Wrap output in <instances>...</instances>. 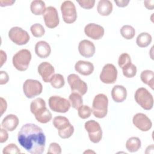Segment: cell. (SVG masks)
<instances>
[{"label":"cell","instance_id":"cell-31","mask_svg":"<svg viewBox=\"0 0 154 154\" xmlns=\"http://www.w3.org/2000/svg\"><path fill=\"white\" fill-rule=\"evenodd\" d=\"M30 31L35 37H41L45 33V29L40 23H34L30 27Z\"/></svg>","mask_w":154,"mask_h":154},{"label":"cell","instance_id":"cell-21","mask_svg":"<svg viewBox=\"0 0 154 154\" xmlns=\"http://www.w3.org/2000/svg\"><path fill=\"white\" fill-rule=\"evenodd\" d=\"M35 52L38 57L46 58L50 55L51 48L46 42L39 41L35 45Z\"/></svg>","mask_w":154,"mask_h":154},{"label":"cell","instance_id":"cell-35","mask_svg":"<svg viewBox=\"0 0 154 154\" xmlns=\"http://www.w3.org/2000/svg\"><path fill=\"white\" fill-rule=\"evenodd\" d=\"M2 153L4 154H5V153H20V150L15 144L10 143V144H8L7 146H6L3 149Z\"/></svg>","mask_w":154,"mask_h":154},{"label":"cell","instance_id":"cell-1","mask_svg":"<svg viewBox=\"0 0 154 154\" xmlns=\"http://www.w3.org/2000/svg\"><path fill=\"white\" fill-rule=\"evenodd\" d=\"M19 144L28 152L42 154L45 150L46 137L41 128L34 123L23 125L18 132Z\"/></svg>","mask_w":154,"mask_h":154},{"label":"cell","instance_id":"cell-6","mask_svg":"<svg viewBox=\"0 0 154 154\" xmlns=\"http://www.w3.org/2000/svg\"><path fill=\"white\" fill-rule=\"evenodd\" d=\"M136 102L144 109L150 110L153 106V98L152 94L145 88H138L134 94Z\"/></svg>","mask_w":154,"mask_h":154},{"label":"cell","instance_id":"cell-15","mask_svg":"<svg viewBox=\"0 0 154 154\" xmlns=\"http://www.w3.org/2000/svg\"><path fill=\"white\" fill-rule=\"evenodd\" d=\"M132 123L135 127L143 132L148 131L152 126V122L150 119L143 113L135 114L132 119Z\"/></svg>","mask_w":154,"mask_h":154},{"label":"cell","instance_id":"cell-7","mask_svg":"<svg viewBox=\"0 0 154 154\" xmlns=\"http://www.w3.org/2000/svg\"><path fill=\"white\" fill-rule=\"evenodd\" d=\"M23 91L27 98L32 99L42 93L43 85L38 80L28 79L23 84Z\"/></svg>","mask_w":154,"mask_h":154},{"label":"cell","instance_id":"cell-42","mask_svg":"<svg viewBox=\"0 0 154 154\" xmlns=\"http://www.w3.org/2000/svg\"><path fill=\"white\" fill-rule=\"evenodd\" d=\"M144 4L145 7L148 10H153L154 8V1L153 0L144 1Z\"/></svg>","mask_w":154,"mask_h":154},{"label":"cell","instance_id":"cell-28","mask_svg":"<svg viewBox=\"0 0 154 154\" xmlns=\"http://www.w3.org/2000/svg\"><path fill=\"white\" fill-rule=\"evenodd\" d=\"M69 99L71 106L76 109H78L83 103L81 95L76 92H72V93L69 95Z\"/></svg>","mask_w":154,"mask_h":154},{"label":"cell","instance_id":"cell-27","mask_svg":"<svg viewBox=\"0 0 154 154\" xmlns=\"http://www.w3.org/2000/svg\"><path fill=\"white\" fill-rule=\"evenodd\" d=\"M154 73L150 70H143L140 74V79L141 81L149 85L152 90L153 89L154 85Z\"/></svg>","mask_w":154,"mask_h":154},{"label":"cell","instance_id":"cell-29","mask_svg":"<svg viewBox=\"0 0 154 154\" xmlns=\"http://www.w3.org/2000/svg\"><path fill=\"white\" fill-rule=\"evenodd\" d=\"M120 32L122 36L126 40H131L133 38L135 35V30L134 28L129 25L122 26L120 28Z\"/></svg>","mask_w":154,"mask_h":154},{"label":"cell","instance_id":"cell-2","mask_svg":"<svg viewBox=\"0 0 154 154\" xmlns=\"http://www.w3.org/2000/svg\"><path fill=\"white\" fill-rule=\"evenodd\" d=\"M30 110L37 121L40 123H47L52 119V114L46 108L45 101L41 97H38L31 102Z\"/></svg>","mask_w":154,"mask_h":154},{"label":"cell","instance_id":"cell-9","mask_svg":"<svg viewBox=\"0 0 154 154\" xmlns=\"http://www.w3.org/2000/svg\"><path fill=\"white\" fill-rule=\"evenodd\" d=\"M84 128L88 134L90 140L93 143H98L102 138V130L99 123L94 120H90L86 122Z\"/></svg>","mask_w":154,"mask_h":154},{"label":"cell","instance_id":"cell-33","mask_svg":"<svg viewBox=\"0 0 154 154\" xmlns=\"http://www.w3.org/2000/svg\"><path fill=\"white\" fill-rule=\"evenodd\" d=\"M92 112V109L88 105H82L78 109V114L82 119H86L90 117Z\"/></svg>","mask_w":154,"mask_h":154},{"label":"cell","instance_id":"cell-16","mask_svg":"<svg viewBox=\"0 0 154 154\" xmlns=\"http://www.w3.org/2000/svg\"><path fill=\"white\" fill-rule=\"evenodd\" d=\"M84 32L87 37L93 40H99L103 37L105 30L102 26L98 24L90 23L85 26Z\"/></svg>","mask_w":154,"mask_h":154},{"label":"cell","instance_id":"cell-38","mask_svg":"<svg viewBox=\"0 0 154 154\" xmlns=\"http://www.w3.org/2000/svg\"><path fill=\"white\" fill-rule=\"evenodd\" d=\"M9 80V76L6 72L1 71L0 72V84L4 85L8 82Z\"/></svg>","mask_w":154,"mask_h":154},{"label":"cell","instance_id":"cell-12","mask_svg":"<svg viewBox=\"0 0 154 154\" xmlns=\"http://www.w3.org/2000/svg\"><path fill=\"white\" fill-rule=\"evenodd\" d=\"M67 82L70 85L72 92H76L81 96L84 95L88 89L87 84L82 81L76 74L72 73L67 76Z\"/></svg>","mask_w":154,"mask_h":154},{"label":"cell","instance_id":"cell-3","mask_svg":"<svg viewBox=\"0 0 154 154\" xmlns=\"http://www.w3.org/2000/svg\"><path fill=\"white\" fill-rule=\"evenodd\" d=\"M52 124L58 130V135L63 139L70 138L74 132V127L69 119L64 116H56L52 120Z\"/></svg>","mask_w":154,"mask_h":154},{"label":"cell","instance_id":"cell-43","mask_svg":"<svg viewBox=\"0 0 154 154\" xmlns=\"http://www.w3.org/2000/svg\"><path fill=\"white\" fill-rule=\"evenodd\" d=\"M15 2V1L11 0H1L0 1V5L1 7H6L9 5H12Z\"/></svg>","mask_w":154,"mask_h":154},{"label":"cell","instance_id":"cell-14","mask_svg":"<svg viewBox=\"0 0 154 154\" xmlns=\"http://www.w3.org/2000/svg\"><path fill=\"white\" fill-rule=\"evenodd\" d=\"M43 15L45 25L48 28H55L58 25L60 19L58 11L55 7L52 6L48 7Z\"/></svg>","mask_w":154,"mask_h":154},{"label":"cell","instance_id":"cell-5","mask_svg":"<svg viewBox=\"0 0 154 154\" xmlns=\"http://www.w3.org/2000/svg\"><path fill=\"white\" fill-rule=\"evenodd\" d=\"M31 58V52L28 49H22L13 55L12 58L13 65L19 71H25L29 67Z\"/></svg>","mask_w":154,"mask_h":154},{"label":"cell","instance_id":"cell-13","mask_svg":"<svg viewBox=\"0 0 154 154\" xmlns=\"http://www.w3.org/2000/svg\"><path fill=\"white\" fill-rule=\"evenodd\" d=\"M117 74V70L114 65L108 63L103 67L99 78L103 83L111 84L116 81Z\"/></svg>","mask_w":154,"mask_h":154},{"label":"cell","instance_id":"cell-8","mask_svg":"<svg viewBox=\"0 0 154 154\" xmlns=\"http://www.w3.org/2000/svg\"><path fill=\"white\" fill-rule=\"evenodd\" d=\"M48 105L51 110L56 112H67L70 106V102L59 96H52L48 100Z\"/></svg>","mask_w":154,"mask_h":154},{"label":"cell","instance_id":"cell-40","mask_svg":"<svg viewBox=\"0 0 154 154\" xmlns=\"http://www.w3.org/2000/svg\"><path fill=\"white\" fill-rule=\"evenodd\" d=\"M1 116H2V114H4V112H5L6 109H7V102L6 100L2 98V97H1Z\"/></svg>","mask_w":154,"mask_h":154},{"label":"cell","instance_id":"cell-18","mask_svg":"<svg viewBox=\"0 0 154 154\" xmlns=\"http://www.w3.org/2000/svg\"><path fill=\"white\" fill-rule=\"evenodd\" d=\"M78 51L79 54L82 57L90 58L94 55L96 48L92 42L88 40H83L78 45Z\"/></svg>","mask_w":154,"mask_h":154},{"label":"cell","instance_id":"cell-10","mask_svg":"<svg viewBox=\"0 0 154 154\" xmlns=\"http://www.w3.org/2000/svg\"><path fill=\"white\" fill-rule=\"evenodd\" d=\"M61 11L63 19L65 23L70 24L76 21L77 12L75 5L72 1H64L61 5Z\"/></svg>","mask_w":154,"mask_h":154},{"label":"cell","instance_id":"cell-26","mask_svg":"<svg viewBox=\"0 0 154 154\" xmlns=\"http://www.w3.org/2000/svg\"><path fill=\"white\" fill-rule=\"evenodd\" d=\"M152 41V35L148 32H141L136 38V43L140 48H146Z\"/></svg>","mask_w":154,"mask_h":154},{"label":"cell","instance_id":"cell-34","mask_svg":"<svg viewBox=\"0 0 154 154\" xmlns=\"http://www.w3.org/2000/svg\"><path fill=\"white\" fill-rule=\"evenodd\" d=\"M137 67L132 63L129 65L128 67L122 69V72L123 75L128 78L134 77L137 74Z\"/></svg>","mask_w":154,"mask_h":154},{"label":"cell","instance_id":"cell-4","mask_svg":"<svg viewBox=\"0 0 154 154\" xmlns=\"http://www.w3.org/2000/svg\"><path fill=\"white\" fill-rule=\"evenodd\" d=\"M108 99L102 93L95 96L92 103V112L94 116L98 119H103L108 113Z\"/></svg>","mask_w":154,"mask_h":154},{"label":"cell","instance_id":"cell-37","mask_svg":"<svg viewBox=\"0 0 154 154\" xmlns=\"http://www.w3.org/2000/svg\"><path fill=\"white\" fill-rule=\"evenodd\" d=\"M80 7L84 9H91L94 6V0H77Z\"/></svg>","mask_w":154,"mask_h":154},{"label":"cell","instance_id":"cell-44","mask_svg":"<svg viewBox=\"0 0 154 154\" xmlns=\"http://www.w3.org/2000/svg\"><path fill=\"white\" fill-rule=\"evenodd\" d=\"M1 66H2V65L5 63L7 60V55L6 53L2 51L1 50Z\"/></svg>","mask_w":154,"mask_h":154},{"label":"cell","instance_id":"cell-22","mask_svg":"<svg viewBox=\"0 0 154 154\" xmlns=\"http://www.w3.org/2000/svg\"><path fill=\"white\" fill-rule=\"evenodd\" d=\"M19 123L18 117L14 114H8L5 116L1 123L2 127L8 131H13L16 129Z\"/></svg>","mask_w":154,"mask_h":154},{"label":"cell","instance_id":"cell-30","mask_svg":"<svg viewBox=\"0 0 154 154\" xmlns=\"http://www.w3.org/2000/svg\"><path fill=\"white\" fill-rule=\"evenodd\" d=\"M50 83L53 88L59 89L64 85L65 80L64 76L61 74L55 73L51 79Z\"/></svg>","mask_w":154,"mask_h":154},{"label":"cell","instance_id":"cell-23","mask_svg":"<svg viewBox=\"0 0 154 154\" xmlns=\"http://www.w3.org/2000/svg\"><path fill=\"white\" fill-rule=\"evenodd\" d=\"M113 9L112 4L109 0H100L97 6L98 13L102 16H109Z\"/></svg>","mask_w":154,"mask_h":154},{"label":"cell","instance_id":"cell-39","mask_svg":"<svg viewBox=\"0 0 154 154\" xmlns=\"http://www.w3.org/2000/svg\"><path fill=\"white\" fill-rule=\"evenodd\" d=\"M1 133H0V143H3L5 141H7V140L8 138V134L7 131L6 129L2 128H1Z\"/></svg>","mask_w":154,"mask_h":154},{"label":"cell","instance_id":"cell-25","mask_svg":"<svg viewBox=\"0 0 154 154\" xmlns=\"http://www.w3.org/2000/svg\"><path fill=\"white\" fill-rule=\"evenodd\" d=\"M141 146L140 139L137 137H132L129 138L126 142V149L131 153L137 152Z\"/></svg>","mask_w":154,"mask_h":154},{"label":"cell","instance_id":"cell-17","mask_svg":"<svg viewBox=\"0 0 154 154\" xmlns=\"http://www.w3.org/2000/svg\"><path fill=\"white\" fill-rule=\"evenodd\" d=\"M37 72L45 82H50L51 79L54 75L55 69L51 63L45 61L38 65Z\"/></svg>","mask_w":154,"mask_h":154},{"label":"cell","instance_id":"cell-19","mask_svg":"<svg viewBox=\"0 0 154 154\" xmlns=\"http://www.w3.org/2000/svg\"><path fill=\"white\" fill-rule=\"evenodd\" d=\"M75 69L82 75L88 76L93 72L94 67L93 64L90 61L79 60L75 64Z\"/></svg>","mask_w":154,"mask_h":154},{"label":"cell","instance_id":"cell-45","mask_svg":"<svg viewBox=\"0 0 154 154\" xmlns=\"http://www.w3.org/2000/svg\"><path fill=\"white\" fill-rule=\"evenodd\" d=\"M88 152H93V153H94V152H93V151H91V150H87V151L84 152V153H88Z\"/></svg>","mask_w":154,"mask_h":154},{"label":"cell","instance_id":"cell-20","mask_svg":"<svg viewBox=\"0 0 154 154\" xmlns=\"http://www.w3.org/2000/svg\"><path fill=\"white\" fill-rule=\"evenodd\" d=\"M111 94L112 99L115 102L120 103L126 99L127 90L123 85H116L113 87Z\"/></svg>","mask_w":154,"mask_h":154},{"label":"cell","instance_id":"cell-32","mask_svg":"<svg viewBox=\"0 0 154 154\" xmlns=\"http://www.w3.org/2000/svg\"><path fill=\"white\" fill-rule=\"evenodd\" d=\"M131 63V58L128 54L123 53L119 56L118 60V65L122 69L128 67Z\"/></svg>","mask_w":154,"mask_h":154},{"label":"cell","instance_id":"cell-11","mask_svg":"<svg viewBox=\"0 0 154 154\" xmlns=\"http://www.w3.org/2000/svg\"><path fill=\"white\" fill-rule=\"evenodd\" d=\"M9 38L17 45H26L29 40V35L27 31L19 26L12 27L8 31Z\"/></svg>","mask_w":154,"mask_h":154},{"label":"cell","instance_id":"cell-24","mask_svg":"<svg viewBox=\"0 0 154 154\" xmlns=\"http://www.w3.org/2000/svg\"><path fill=\"white\" fill-rule=\"evenodd\" d=\"M46 5L45 2L41 0L32 1L30 5V10L32 14L36 16L43 14L46 11Z\"/></svg>","mask_w":154,"mask_h":154},{"label":"cell","instance_id":"cell-41","mask_svg":"<svg viewBox=\"0 0 154 154\" xmlns=\"http://www.w3.org/2000/svg\"><path fill=\"white\" fill-rule=\"evenodd\" d=\"M115 3L117 4V6L119 7H125L129 3V0H120V1H114Z\"/></svg>","mask_w":154,"mask_h":154},{"label":"cell","instance_id":"cell-36","mask_svg":"<svg viewBox=\"0 0 154 154\" xmlns=\"http://www.w3.org/2000/svg\"><path fill=\"white\" fill-rule=\"evenodd\" d=\"M47 153L60 154L61 153V147L57 143H51L49 146Z\"/></svg>","mask_w":154,"mask_h":154}]
</instances>
